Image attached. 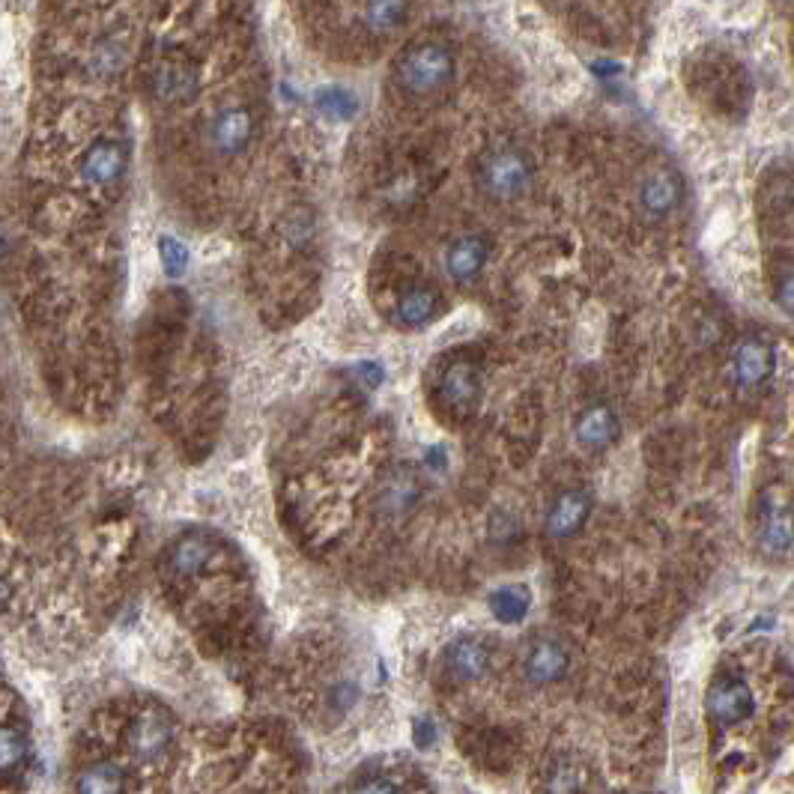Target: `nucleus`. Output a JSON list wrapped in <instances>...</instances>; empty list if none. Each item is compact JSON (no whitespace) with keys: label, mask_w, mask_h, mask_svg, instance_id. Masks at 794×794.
Segmentation results:
<instances>
[{"label":"nucleus","mask_w":794,"mask_h":794,"mask_svg":"<svg viewBox=\"0 0 794 794\" xmlns=\"http://www.w3.org/2000/svg\"><path fill=\"white\" fill-rule=\"evenodd\" d=\"M397 84L412 96H430L439 93L454 78V57L448 48L424 42L409 48L397 60Z\"/></svg>","instance_id":"1"},{"label":"nucleus","mask_w":794,"mask_h":794,"mask_svg":"<svg viewBox=\"0 0 794 794\" xmlns=\"http://www.w3.org/2000/svg\"><path fill=\"white\" fill-rule=\"evenodd\" d=\"M478 180H481V189L490 198L514 200L529 192V186H532V165H529V159L520 150L502 147V150H493L481 162Z\"/></svg>","instance_id":"2"},{"label":"nucleus","mask_w":794,"mask_h":794,"mask_svg":"<svg viewBox=\"0 0 794 794\" xmlns=\"http://www.w3.org/2000/svg\"><path fill=\"white\" fill-rule=\"evenodd\" d=\"M421 496H424L421 475L412 466H395L392 472H386V478L377 487L374 511L380 514V520L397 523L418 508Z\"/></svg>","instance_id":"3"},{"label":"nucleus","mask_w":794,"mask_h":794,"mask_svg":"<svg viewBox=\"0 0 794 794\" xmlns=\"http://www.w3.org/2000/svg\"><path fill=\"white\" fill-rule=\"evenodd\" d=\"M171 744H174V723L159 708L141 711L126 729V750L138 762H153V759L165 756V750Z\"/></svg>","instance_id":"4"},{"label":"nucleus","mask_w":794,"mask_h":794,"mask_svg":"<svg viewBox=\"0 0 794 794\" xmlns=\"http://www.w3.org/2000/svg\"><path fill=\"white\" fill-rule=\"evenodd\" d=\"M436 397L442 400L448 412H457V415L472 412L481 397V371L466 359L451 362L436 380Z\"/></svg>","instance_id":"5"},{"label":"nucleus","mask_w":794,"mask_h":794,"mask_svg":"<svg viewBox=\"0 0 794 794\" xmlns=\"http://www.w3.org/2000/svg\"><path fill=\"white\" fill-rule=\"evenodd\" d=\"M215 556V541L203 532H186L165 550V571L174 580H195L200 577Z\"/></svg>","instance_id":"6"},{"label":"nucleus","mask_w":794,"mask_h":794,"mask_svg":"<svg viewBox=\"0 0 794 794\" xmlns=\"http://www.w3.org/2000/svg\"><path fill=\"white\" fill-rule=\"evenodd\" d=\"M571 669V654L559 639H535L526 651L523 660V675L535 687L556 684L568 675Z\"/></svg>","instance_id":"7"},{"label":"nucleus","mask_w":794,"mask_h":794,"mask_svg":"<svg viewBox=\"0 0 794 794\" xmlns=\"http://www.w3.org/2000/svg\"><path fill=\"white\" fill-rule=\"evenodd\" d=\"M254 120L245 108H224L209 123V147L221 156H236L248 147Z\"/></svg>","instance_id":"8"},{"label":"nucleus","mask_w":794,"mask_h":794,"mask_svg":"<svg viewBox=\"0 0 794 794\" xmlns=\"http://www.w3.org/2000/svg\"><path fill=\"white\" fill-rule=\"evenodd\" d=\"M589 514H592V496L586 490H565L553 499L544 517V529L553 538H571L586 526Z\"/></svg>","instance_id":"9"},{"label":"nucleus","mask_w":794,"mask_h":794,"mask_svg":"<svg viewBox=\"0 0 794 794\" xmlns=\"http://www.w3.org/2000/svg\"><path fill=\"white\" fill-rule=\"evenodd\" d=\"M490 666V651L481 639L460 636L445 648V675L454 684H475Z\"/></svg>","instance_id":"10"},{"label":"nucleus","mask_w":794,"mask_h":794,"mask_svg":"<svg viewBox=\"0 0 794 794\" xmlns=\"http://www.w3.org/2000/svg\"><path fill=\"white\" fill-rule=\"evenodd\" d=\"M487 260H490V245H487V239L469 233V236L454 239V242L445 248V260H442V263H445V272L451 275V281H457V284H469V281H475V278L484 272Z\"/></svg>","instance_id":"11"},{"label":"nucleus","mask_w":794,"mask_h":794,"mask_svg":"<svg viewBox=\"0 0 794 794\" xmlns=\"http://www.w3.org/2000/svg\"><path fill=\"white\" fill-rule=\"evenodd\" d=\"M123 171H126V153L120 144L111 141L93 144L81 159V180L87 186H111L123 177Z\"/></svg>","instance_id":"12"},{"label":"nucleus","mask_w":794,"mask_h":794,"mask_svg":"<svg viewBox=\"0 0 794 794\" xmlns=\"http://www.w3.org/2000/svg\"><path fill=\"white\" fill-rule=\"evenodd\" d=\"M681 203V180L672 171H654L639 186V206L651 218H666Z\"/></svg>","instance_id":"13"},{"label":"nucleus","mask_w":794,"mask_h":794,"mask_svg":"<svg viewBox=\"0 0 794 794\" xmlns=\"http://www.w3.org/2000/svg\"><path fill=\"white\" fill-rule=\"evenodd\" d=\"M708 714L720 723V726H735L750 714V690L741 681H717L708 690Z\"/></svg>","instance_id":"14"},{"label":"nucleus","mask_w":794,"mask_h":794,"mask_svg":"<svg viewBox=\"0 0 794 794\" xmlns=\"http://www.w3.org/2000/svg\"><path fill=\"white\" fill-rule=\"evenodd\" d=\"M618 436V418L609 406L595 403L589 409L580 412L577 418V442L589 451H600V448H609Z\"/></svg>","instance_id":"15"},{"label":"nucleus","mask_w":794,"mask_h":794,"mask_svg":"<svg viewBox=\"0 0 794 794\" xmlns=\"http://www.w3.org/2000/svg\"><path fill=\"white\" fill-rule=\"evenodd\" d=\"M439 314V296L433 287L415 284L400 293L395 305V320L403 329H421Z\"/></svg>","instance_id":"16"},{"label":"nucleus","mask_w":794,"mask_h":794,"mask_svg":"<svg viewBox=\"0 0 794 794\" xmlns=\"http://www.w3.org/2000/svg\"><path fill=\"white\" fill-rule=\"evenodd\" d=\"M732 374L741 389L759 386L771 374V350L762 341H744L732 356Z\"/></svg>","instance_id":"17"},{"label":"nucleus","mask_w":794,"mask_h":794,"mask_svg":"<svg viewBox=\"0 0 794 794\" xmlns=\"http://www.w3.org/2000/svg\"><path fill=\"white\" fill-rule=\"evenodd\" d=\"M75 789L81 794H117L135 789L129 783V774L114 765V762H96L90 768H84L75 780Z\"/></svg>","instance_id":"18"},{"label":"nucleus","mask_w":794,"mask_h":794,"mask_svg":"<svg viewBox=\"0 0 794 794\" xmlns=\"http://www.w3.org/2000/svg\"><path fill=\"white\" fill-rule=\"evenodd\" d=\"M490 612L502 624H520L529 615L532 606V592L526 586H502L490 595Z\"/></svg>","instance_id":"19"},{"label":"nucleus","mask_w":794,"mask_h":794,"mask_svg":"<svg viewBox=\"0 0 794 794\" xmlns=\"http://www.w3.org/2000/svg\"><path fill=\"white\" fill-rule=\"evenodd\" d=\"M27 759H30V738L12 723H6L0 729V771L12 777L15 771L27 765Z\"/></svg>","instance_id":"20"},{"label":"nucleus","mask_w":794,"mask_h":794,"mask_svg":"<svg viewBox=\"0 0 794 794\" xmlns=\"http://www.w3.org/2000/svg\"><path fill=\"white\" fill-rule=\"evenodd\" d=\"M406 15V0H365V21L374 33H389Z\"/></svg>","instance_id":"21"},{"label":"nucleus","mask_w":794,"mask_h":794,"mask_svg":"<svg viewBox=\"0 0 794 794\" xmlns=\"http://www.w3.org/2000/svg\"><path fill=\"white\" fill-rule=\"evenodd\" d=\"M794 544V520L789 514H771L762 526V547L768 553H786Z\"/></svg>","instance_id":"22"},{"label":"nucleus","mask_w":794,"mask_h":794,"mask_svg":"<svg viewBox=\"0 0 794 794\" xmlns=\"http://www.w3.org/2000/svg\"><path fill=\"white\" fill-rule=\"evenodd\" d=\"M156 93L159 99H189L195 93V75H189L186 69H174V66H165L156 78Z\"/></svg>","instance_id":"23"},{"label":"nucleus","mask_w":794,"mask_h":794,"mask_svg":"<svg viewBox=\"0 0 794 794\" xmlns=\"http://www.w3.org/2000/svg\"><path fill=\"white\" fill-rule=\"evenodd\" d=\"M317 105H320V111H323L326 117H332V120H353L356 111H359V102H356L347 90H341V87H326V90H320V93H317Z\"/></svg>","instance_id":"24"},{"label":"nucleus","mask_w":794,"mask_h":794,"mask_svg":"<svg viewBox=\"0 0 794 794\" xmlns=\"http://www.w3.org/2000/svg\"><path fill=\"white\" fill-rule=\"evenodd\" d=\"M159 257H162V266L171 278H180L189 266V248L174 239V236H162L159 239Z\"/></svg>","instance_id":"25"},{"label":"nucleus","mask_w":794,"mask_h":794,"mask_svg":"<svg viewBox=\"0 0 794 794\" xmlns=\"http://www.w3.org/2000/svg\"><path fill=\"white\" fill-rule=\"evenodd\" d=\"M356 374H359L371 389L383 383V365H377V362H362V365H356Z\"/></svg>","instance_id":"26"},{"label":"nucleus","mask_w":794,"mask_h":794,"mask_svg":"<svg viewBox=\"0 0 794 794\" xmlns=\"http://www.w3.org/2000/svg\"><path fill=\"white\" fill-rule=\"evenodd\" d=\"M433 741H436V729H433V723L418 720V723H415V744H418V747H430Z\"/></svg>","instance_id":"27"},{"label":"nucleus","mask_w":794,"mask_h":794,"mask_svg":"<svg viewBox=\"0 0 794 794\" xmlns=\"http://www.w3.org/2000/svg\"><path fill=\"white\" fill-rule=\"evenodd\" d=\"M780 305H783L789 314H794V275H789V278L780 284Z\"/></svg>","instance_id":"28"},{"label":"nucleus","mask_w":794,"mask_h":794,"mask_svg":"<svg viewBox=\"0 0 794 794\" xmlns=\"http://www.w3.org/2000/svg\"><path fill=\"white\" fill-rule=\"evenodd\" d=\"M753 457H756V430L744 439V445H741V466H753Z\"/></svg>","instance_id":"29"}]
</instances>
